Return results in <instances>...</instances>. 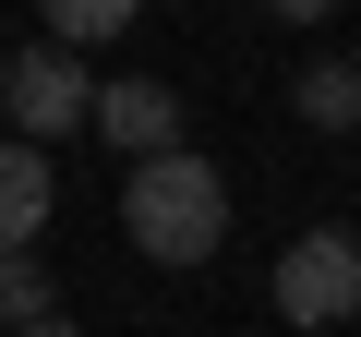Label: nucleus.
Listing matches in <instances>:
<instances>
[{"mask_svg": "<svg viewBox=\"0 0 361 337\" xmlns=\"http://www.w3.org/2000/svg\"><path fill=\"white\" fill-rule=\"evenodd\" d=\"M121 229H133L145 265H205V253L229 241V181H217V157L145 145L133 181H121Z\"/></svg>", "mask_w": 361, "mask_h": 337, "instance_id": "f257e3e1", "label": "nucleus"}, {"mask_svg": "<svg viewBox=\"0 0 361 337\" xmlns=\"http://www.w3.org/2000/svg\"><path fill=\"white\" fill-rule=\"evenodd\" d=\"M85 97H97V73L73 61V37H49V49H13V61H0V109H13V133H37V145L85 133Z\"/></svg>", "mask_w": 361, "mask_h": 337, "instance_id": "f03ea898", "label": "nucleus"}, {"mask_svg": "<svg viewBox=\"0 0 361 337\" xmlns=\"http://www.w3.org/2000/svg\"><path fill=\"white\" fill-rule=\"evenodd\" d=\"M277 313L289 325H361V241L349 229H301L277 253Z\"/></svg>", "mask_w": 361, "mask_h": 337, "instance_id": "7ed1b4c3", "label": "nucleus"}, {"mask_svg": "<svg viewBox=\"0 0 361 337\" xmlns=\"http://www.w3.org/2000/svg\"><path fill=\"white\" fill-rule=\"evenodd\" d=\"M85 121H97L121 157H145V145H180V97H169V85H145V73L97 85V97H85Z\"/></svg>", "mask_w": 361, "mask_h": 337, "instance_id": "20e7f679", "label": "nucleus"}, {"mask_svg": "<svg viewBox=\"0 0 361 337\" xmlns=\"http://www.w3.org/2000/svg\"><path fill=\"white\" fill-rule=\"evenodd\" d=\"M49 205H61L49 157H37V133H13V145H0V253H13V241H37V229H49Z\"/></svg>", "mask_w": 361, "mask_h": 337, "instance_id": "39448f33", "label": "nucleus"}, {"mask_svg": "<svg viewBox=\"0 0 361 337\" xmlns=\"http://www.w3.org/2000/svg\"><path fill=\"white\" fill-rule=\"evenodd\" d=\"M301 121H313V133H349V121H361V61H313V73H301Z\"/></svg>", "mask_w": 361, "mask_h": 337, "instance_id": "423d86ee", "label": "nucleus"}, {"mask_svg": "<svg viewBox=\"0 0 361 337\" xmlns=\"http://www.w3.org/2000/svg\"><path fill=\"white\" fill-rule=\"evenodd\" d=\"M0 325H61V289L37 277V253H25V241L0 253Z\"/></svg>", "mask_w": 361, "mask_h": 337, "instance_id": "0eeeda50", "label": "nucleus"}, {"mask_svg": "<svg viewBox=\"0 0 361 337\" xmlns=\"http://www.w3.org/2000/svg\"><path fill=\"white\" fill-rule=\"evenodd\" d=\"M133 13H145V0H49V37H73V49H109Z\"/></svg>", "mask_w": 361, "mask_h": 337, "instance_id": "6e6552de", "label": "nucleus"}, {"mask_svg": "<svg viewBox=\"0 0 361 337\" xmlns=\"http://www.w3.org/2000/svg\"><path fill=\"white\" fill-rule=\"evenodd\" d=\"M265 13H277V25H313V13H337V0H265Z\"/></svg>", "mask_w": 361, "mask_h": 337, "instance_id": "1a4fd4ad", "label": "nucleus"}]
</instances>
